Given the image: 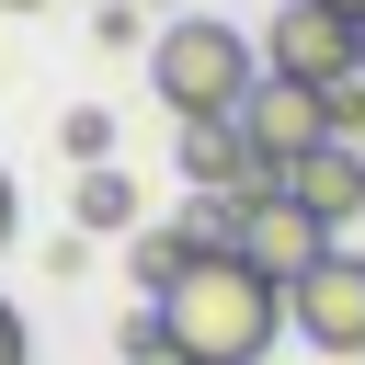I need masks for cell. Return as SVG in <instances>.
<instances>
[{
	"label": "cell",
	"mask_w": 365,
	"mask_h": 365,
	"mask_svg": "<svg viewBox=\"0 0 365 365\" xmlns=\"http://www.w3.org/2000/svg\"><path fill=\"white\" fill-rule=\"evenodd\" d=\"M160 331H171V365H262L274 331H285V285L251 274L240 251H205L160 297Z\"/></svg>",
	"instance_id": "cell-1"
},
{
	"label": "cell",
	"mask_w": 365,
	"mask_h": 365,
	"mask_svg": "<svg viewBox=\"0 0 365 365\" xmlns=\"http://www.w3.org/2000/svg\"><path fill=\"white\" fill-rule=\"evenodd\" d=\"M148 91H160L182 125H228V114L262 91V46H251L240 23L182 11V23H160V46H148Z\"/></svg>",
	"instance_id": "cell-2"
},
{
	"label": "cell",
	"mask_w": 365,
	"mask_h": 365,
	"mask_svg": "<svg viewBox=\"0 0 365 365\" xmlns=\"http://www.w3.org/2000/svg\"><path fill=\"white\" fill-rule=\"evenodd\" d=\"M331 251H342V240H331V228L297 205V182H251V194H240V262H251V274H274V285H308Z\"/></svg>",
	"instance_id": "cell-3"
},
{
	"label": "cell",
	"mask_w": 365,
	"mask_h": 365,
	"mask_svg": "<svg viewBox=\"0 0 365 365\" xmlns=\"http://www.w3.org/2000/svg\"><path fill=\"white\" fill-rule=\"evenodd\" d=\"M365 68V23H342L331 0H285L274 34H262V80H297V91H331Z\"/></svg>",
	"instance_id": "cell-4"
},
{
	"label": "cell",
	"mask_w": 365,
	"mask_h": 365,
	"mask_svg": "<svg viewBox=\"0 0 365 365\" xmlns=\"http://www.w3.org/2000/svg\"><path fill=\"white\" fill-rule=\"evenodd\" d=\"M240 137H251L262 182H285V171H308V160L331 148V114H319V91H297V80H262V91L240 103Z\"/></svg>",
	"instance_id": "cell-5"
},
{
	"label": "cell",
	"mask_w": 365,
	"mask_h": 365,
	"mask_svg": "<svg viewBox=\"0 0 365 365\" xmlns=\"http://www.w3.org/2000/svg\"><path fill=\"white\" fill-rule=\"evenodd\" d=\"M285 331L308 354H365V251H331L308 285H285Z\"/></svg>",
	"instance_id": "cell-6"
},
{
	"label": "cell",
	"mask_w": 365,
	"mask_h": 365,
	"mask_svg": "<svg viewBox=\"0 0 365 365\" xmlns=\"http://www.w3.org/2000/svg\"><path fill=\"white\" fill-rule=\"evenodd\" d=\"M285 182H297V205H308V217H319L331 240H342V228L365 217V148H342V137H331V148H319L308 171H285Z\"/></svg>",
	"instance_id": "cell-7"
},
{
	"label": "cell",
	"mask_w": 365,
	"mask_h": 365,
	"mask_svg": "<svg viewBox=\"0 0 365 365\" xmlns=\"http://www.w3.org/2000/svg\"><path fill=\"white\" fill-rule=\"evenodd\" d=\"M182 182H194V194H251V182H262L240 114H228V125H182Z\"/></svg>",
	"instance_id": "cell-8"
},
{
	"label": "cell",
	"mask_w": 365,
	"mask_h": 365,
	"mask_svg": "<svg viewBox=\"0 0 365 365\" xmlns=\"http://www.w3.org/2000/svg\"><path fill=\"white\" fill-rule=\"evenodd\" d=\"M68 217H80V240H114V228L137 240V228H148V217H137V171H114V160L80 171V182H68Z\"/></svg>",
	"instance_id": "cell-9"
},
{
	"label": "cell",
	"mask_w": 365,
	"mask_h": 365,
	"mask_svg": "<svg viewBox=\"0 0 365 365\" xmlns=\"http://www.w3.org/2000/svg\"><path fill=\"white\" fill-rule=\"evenodd\" d=\"M194 262H205V240H194L182 217H160V228H137V240H125V274H137L148 297H171V285H182Z\"/></svg>",
	"instance_id": "cell-10"
},
{
	"label": "cell",
	"mask_w": 365,
	"mask_h": 365,
	"mask_svg": "<svg viewBox=\"0 0 365 365\" xmlns=\"http://www.w3.org/2000/svg\"><path fill=\"white\" fill-rule=\"evenodd\" d=\"M57 148H68L80 171H103V160H114V114H103V103H68V114H57Z\"/></svg>",
	"instance_id": "cell-11"
},
{
	"label": "cell",
	"mask_w": 365,
	"mask_h": 365,
	"mask_svg": "<svg viewBox=\"0 0 365 365\" xmlns=\"http://www.w3.org/2000/svg\"><path fill=\"white\" fill-rule=\"evenodd\" d=\"M114 354H125V365H171V331H160V297H137V308L114 319Z\"/></svg>",
	"instance_id": "cell-12"
},
{
	"label": "cell",
	"mask_w": 365,
	"mask_h": 365,
	"mask_svg": "<svg viewBox=\"0 0 365 365\" xmlns=\"http://www.w3.org/2000/svg\"><path fill=\"white\" fill-rule=\"evenodd\" d=\"M0 365H34V342H23V308L0 297Z\"/></svg>",
	"instance_id": "cell-13"
},
{
	"label": "cell",
	"mask_w": 365,
	"mask_h": 365,
	"mask_svg": "<svg viewBox=\"0 0 365 365\" xmlns=\"http://www.w3.org/2000/svg\"><path fill=\"white\" fill-rule=\"evenodd\" d=\"M0 251H11V171H0Z\"/></svg>",
	"instance_id": "cell-14"
},
{
	"label": "cell",
	"mask_w": 365,
	"mask_h": 365,
	"mask_svg": "<svg viewBox=\"0 0 365 365\" xmlns=\"http://www.w3.org/2000/svg\"><path fill=\"white\" fill-rule=\"evenodd\" d=\"M331 11H342V23H365V0H331Z\"/></svg>",
	"instance_id": "cell-15"
},
{
	"label": "cell",
	"mask_w": 365,
	"mask_h": 365,
	"mask_svg": "<svg viewBox=\"0 0 365 365\" xmlns=\"http://www.w3.org/2000/svg\"><path fill=\"white\" fill-rule=\"evenodd\" d=\"M0 11H46V0H0Z\"/></svg>",
	"instance_id": "cell-16"
},
{
	"label": "cell",
	"mask_w": 365,
	"mask_h": 365,
	"mask_svg": "<svg viewBox=\"0 0 365 365\" xmlns=\"http://www.w3.org/2000/svg\"><path fill=\"white\" fill-rule=\"evenodd\" d=\"M137 11H148V0H137Z\"/></svg>",
	"instance_id": "cell-17"
}]
</instances>
